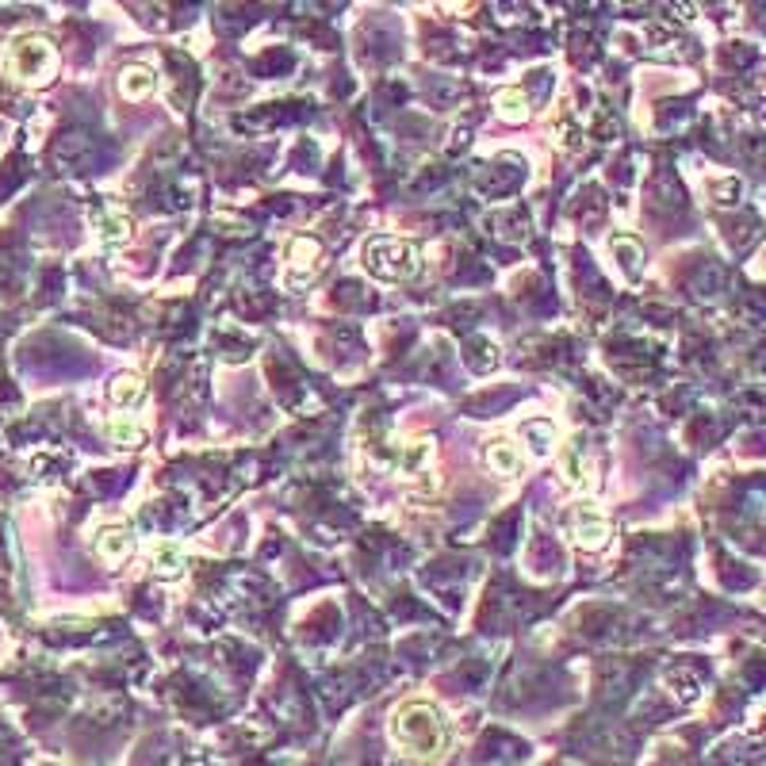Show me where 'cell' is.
<instances>
[{
    "label": "cell",
    "instance_id": "6da1fadb",
    "mask_svg": "<svg viewBox=\"0 0 766 766\" xmlns=\"http://www.w3.org/2000/svg\"><path fill=\"white\" fill-rule=\"evenodd\" d=\"M391 739L411 762H441L452 747V728L429 701H406L391 717Z\"/></svg>",
    "mask_w": 766,
    "mask_h": 766
},
{
    "label": "cell",
    "instance_id": "7a4b0ae2",
    "mask_svg": "<svg viewBox=\"0 0 766 766\" xmlns=\"http://www.w3.org/2000/svg\"><path fill=\"white\" fill-rule=\"evenodd\" d=\"M364 268H368V276L391 280V284L414 280L421 268V249L406 238H372L364 246Z\"/></svg>",
    "mask_w": 766,
    "mask_h": 766
},
{
    "label": "cell",
    "instance_id": "3957f363",
    "mask_svg": "<svg viewBox=\"0 0 766 766\" xmlns=\"http://www.w3.org/2000/svg\"><path fill=\"white\" fill-rule=\"evenodd\" d=\"M4 66L23 85H43L58 69V50L43 35H20V38H12V46L4 54Z\"/></svg>",
    "mask_w": 766,
    "mask_h": 766
},
{
    "label": "cell",
    "instance_id": "277c9868",
    "mask_svg": "<svg viewBox=\"0 0 766 766\" xmlns=\"http://www.w3.org/2000/svg\"><path fill=\"white\" fill-rule=\"evenodd\" d=\"M559 471H564V483L571 491H586L594 483V464L579 441L564 444V456H559Z\"/></svg>",
    "mask_w": 766,
    "mask_h": 766
},
{
    "label": "cell",
    "instance_id": "5b68a950",
    "mask_svg": "<svg viewBox=\"0 0 766 766\" xmlns=\"http://www.w3.org/2000/svg\"><path fill=\"white\" fill-rule=\"evenodd\" d=\"M574 541H579L583 548H591V552H602V548L609 544V521L598 514V509L583 506L579 514H574Z\"/></svg>",
    "mask_w": 766,
    "mask_h": 766
},
{
    "label": "cell",
    "instance_id": "8992f818",
    "mask_svg": "<svg viewBox=\"0 0 766 766\" xmlns=\"http://www.w3.org/2000/svg\"><path fill=\"white\" fill-rule=\"evenodd\" d=\"M487 468L502 479H514V476H521V468H526V456H521V449L509 437H498L487 444Z\"/></svg>",
    "mask_w": 766,
    "mask_h": 766
},
{
    "label": "cell",
    "instance_id": "52a82bcc",
    "mask_svg": "<svg viewBox=\"0 0 766 766\" xmlns=\"http://www.w3.org/2000/svg\"><path fill=\"white\" fill-rule=\"evenodd\" d=\"M131 548H134V541H131V533L126 529H104L96 536V552H100V559L104 564H111V567H119L126 556H131Z\"/></svg>",
    "mask_w": 766,
    "mask_h": 766
},
{
    "label": "cell",
    "instance_id": "ba28073f",
    "mask_svg": "<svg viewBox=\"0 0 766 766\" xmlns=\"http://www.w3.org/2000/svg\"><path fill=\"white\" fill-rule=\"evenodd\" d=\"M150 567H153V574H161V579H176V574L184 571V548H181V544H173V541L153 544V552H150Z\"/></svg>",
    "mask_w": 766,
    "mask_h": 766
},
{
    "label": "cell",
    "instance_id": "9c48e42d",
    "mask_svg": "<svg viewBox=\"0 0 766 766\" xmlns=\"http://www.w3.org/2000/svg\"><path fill=\"white\" fill-rule=\"evenodd\" d=\"M153 88H158V77H153L150 66H126V69L119 73V93H123L126 100H146Z\"/></svg>",
    "mask_w": 766,
    "mask_h": 766
},
{
    "label": "cell",
    "instance_id": "30bf717a",
    "mask_svg": "<svg viewBox=\"0 0 766 766\" xmlns=\"http://www.w3.org/2000/svg\"><path fill=\"white\" fill-rule=\"evenodd\" d=\"M318 257H322V246L314 238H296L291 241V276L303 280V276L318 273Z\"/></svg>",
    "mask_w": 766,
    "mask_h": 766
},
{
    "label": "cell",
    "instance_id": "8fae6325",
    "mask_svg": "<svg viewBox=\"0 0 766 766\" xmlns=\"http://www.w3.org/2000/svg\"><path fill=\"white\" fill-rule=\"evenodd\" d=\"M494 108H498V115H502L506 123H526L529 119V96L521 93V88H502L498 100H494Z\"/></svg>",
    "mask_w": 766,
    "mask_h": 766
},
{
    "label": "cell",
    "instance_id": "7c38bea8",
    "mask_svg": "<svg viewBox=\"0 0 766 766\" xmlns=\"http://www.w3.org/2000/svg\"><path fill=\"white\" fill-rule=\"evenodd\" d=\"M143 395H146V383L138 376H119L111 383V403L115 406H134Z\"/></svg>",
    "mask_w": 766,
    "mask_h": 766
},
{
    "label": "cell",
    "instance_id": "4fadbf2b",
    "mask_svg": "<svg viewBox=\"0 0 766 766\" xmlns=\"http://www.w3.org/2000/svg\"><path fill=\"white\" fill-rule=\"evenodd\" d=\"M100 238H104V241H123V238H131V219H126L123 211H108L104 219H100Z\"/></svg>",
    "mask_w": 766,
    "mask_h": 766
},
{
    "label": "cell",
    "instance_id": "5bb4252c",
    "mask_svg": "<svg viewBox=\"0 0 766 766\" xmlns=\"http://www.w3.org/2000/svg\"><path fill=\"white\" fill-rule=\"evenodd\" d=\"M108 437H111L115 444H126V449H134V444H143V429L131 426V421H123V418H115V421H108Z\"/></svg>",
    "mask_w": 766,
    "mask_h": 766
}]
</instances>
